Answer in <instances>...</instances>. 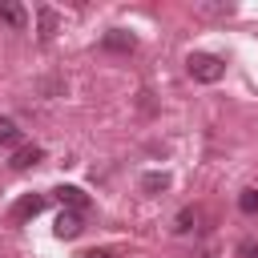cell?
<instances>
[{
	"label": "cell",
	"mask_w": 258,
	"mask_h": 258,
	"mask_svg": "<svg viewBox=\"0 0 258 258\" xmlns=\"http://www.w3.org/2000/svg\"><path fill=\"white\" fill-rule=\"evenodd\" d=\"M185 73H189L194 81H202V85H214V81H222V77H226V60H222V56H214V52H189Z\"/></svg>",
	"instance_id": "obj_1"
},
{
	"label": "cell",
	"mask_w": 258,
	"mask_h": 258,
	"mask_svg": "<svg viewBox=\"0 0 258 258\" xmlns=\"http://www.w3.org/2000/svg\"><path fill=\"white\" fill-rule=\"evenodd\" d=\"M40 210H44V194H24V198L8 210V222H12V226H24V222H32Z\"/></svg>",
	"instance_id": "obj_2"
},
{
	"label": "cell",
	"mask_w": 258,
	"mask_h": 258,
	"mask_svg": "<svg viewBox=\"0 0 258 258\" xmlns=\"http://www.w3.org/2000/svg\"><path fill=\"white\" fill-rule=\"evenodd\" d=\"M101 44H105V48H113V52H133V48H137V36H133V32H125V28H109V32L101 36Z\"/></svg>",
	"instance_id": "obj_3"
},
{
	"label": "cell",
	"mask_w": 258,
	"mask_h": 258,
	"mask_svg": "<svg viewBox=\"0 0 258 258\" xmlns=\"http://www.w3.org/2000/svg\"><path fill=\"white\" fill-rule=\"evenodd\" d=\"M44 161V149L40 145H16V153H12V169H32V165H40Z\"/></svg>",
	"instance_id": "obj_4"
},
{
	"label": "cell",
	"mask_w": 258,
	"mask_h": 258,
	"mask_svg": "<svg viewBox=\"0 0 258 258\" xmlns=\"http://www.w3.org/2000/svg\"><path fill=\"white\" fill-rule=\"evenodd\" d=\"M52 234H56V238H77V234H81V214H77V210H60Z\"/></svg>",
	"instance_id": "obj_5"
},
{
	"label": "cell",
	"mask_w": 258,
	"mask_h": 258,
	"mask_svg": "<svg viewBox=\"0 0 258 258\" xmlns=\"http://www.w3.org/2000/svg\"><path fill=\"white\" fill-rule=\"evenodd\" d=\"M0 24H8V28H24V24H28V12H24V4H16V0L0 4Z\"/></svg>",
	"instance_id": "obj_6"
},
{
	"label": "cell",
	"mask_w": 258,
	"mask_h": 258,
	"mask_svg": "<svg viewBox=\"0 0 258 258\" xmlns=\"http://www.w3.org/2000/svg\"><path fill=\"white\" fill-rule=\"evenodd\" d=\"M69 210H77V214H85L89 210V198H85V189H77V185H60V189H52Z\"/></svg>",
	"instance_id": "obj_7"
},
{
	"label": "cell",
	"mask_w": 258,
	"mask_h": 258,
	"mask_svg": "<svg viewBox=\"0 0 258 258\" xmlns=\"http://www.w3.org/2000/svg\"><path fill=\"white\" fill-rule=\"evenodd\" d=\"M141 189H145V194H161V189H169V173H165V169H149V173L141 177Z\"/></svg>",
	"instance_id": "obj_8"
},
{
	"label": "cell",
	"mask_w": 258,
	"mask_h": 258,
	"mask_svg": "<svg viewBox=\"0 0 258 258\" xmlns=\"http://www.w3.org/2000/svg\"><path fill=\"white\" fill-rule=\"evenodd\" d=\"M0 145H4V149H8V145H20V129H16L12 117H0Z\"/></svg>",
	"instance_id": "obj_9"
},
{
	"label": "cell",
	"mask_w": 258,
	"mask_h": 258,
	"mask_svg": "<svg viewBox=\"0 0 258 258\" xmlns=\"http://www.w3.org/2000/svg\"><path fill=\"white\" fill-rule=\"evenodd\" d=\"M36 16H40V40H52V32H56V12H52V8H40Z\"/></svg>",
	"instance_id": "obj_10"
},
{
	"label": "cell",
	"mask_w": 258,
	"mask_h": 258,
	"mask_svg": "<svg viewBox=\"0 0 258 258\" xmlns=\"http://www.w3.org/2000/svg\"><path fill=\"white\" fill-rule=\"evenodd\" d=\"M238 210L242 214H258V189H242L238 194Z\"/></svg>",
	"instance_id": "obj_11"
},
{
	"label": "cell",
	"mask_w": 258,
	"mask_h": 258,
	"mask_svg": "<svg viewBox=\"0 0 258 258\" xmlns=\"http://www.w3.org/2000/svg\"><path fill=\"white\" fill-rule=\"evenodd\" d=\"M173 230H177V234L194 230V210H181V214H177V222H173Z\"/></svg>",
	"instance_id": "obj_12"
},
{
	"label": "cell",
	"mask_w": 258,
	"mask_h": 258,
	"mask_svg": "<svg viewBox=\"0 0 258 258\" xmlns=\"http://www.w3.org/2000/svg\"><path fill=\"white\" fill-rule=\"evenodd\" d=\"M242 258H258V242H242Z\"/></svg>",
	"instance_id": "obj_13"
},
{
	"label": "cell",
	"mask_w": 258,
	"mask_h": 258,
	"mask_svg": "<svg viewBox=\"0 0 258 258\" xmlns=\"http://www.w3.org/2000/svg\"><path fill=\"white\" fill-rule=\"evenodd\" d=\"M85 258H117V254H113V250H89Z\"/></svg>",
	"instance_id": "obj_14"
}]
</instances>
